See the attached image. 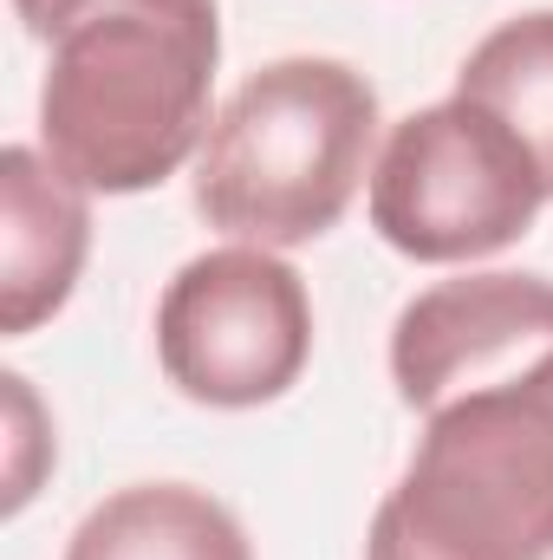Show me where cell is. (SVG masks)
<instances>
[{"label":"cell","mask_w":553,"mask_h":560,"mask_svg":"<svg viewBox=\"0 0 553 560\" xmlns=\"http://www.w3.org/2000/svg\"><path fill=\"white\" fill-rule=\"evenodd\" d=\"M46 46L39 143L92 196H143L209 143L215 0H13Z\"/></svg>","instance_id":"obj_1"},{"label":"cell","mask_w":553,"mask_h":560,"mask_svg":"<svg viewBox=\"0 0 553 560\" xmlns=\"http://www.w3.org/2000/svg\"><path fill=\"white\" fill-rule=\"evenodd\" d=\"M365 560H553V352L423 411Z\"/></svg>","instance_id":"obj_2"},{"label":"cell","mask_w":553,"mask_h":560,"mask_svg":"<svg viewBox=\"0 0 553 560\" xmlns=\"http://www.w3.org/2000/svg\"><path fill=\"white\" fill-rule=\"evenodd\" d=\"M378 150V92L345 59H274L209 125L196 209L248 248H299L339 229Z\"/></svg>","instance_id":"obj_3"},{"label":"cell","mask_w":553,"mask_h":560,"mask_svg":"<svg viewBox=\"0 0 553 560\" xmlns=\"http://www.w3.org/2000/svg\"><path fill=\"white\" fill-rule=\"evenodd\" d=\"M541 202L553 196L528 143L469 98L411 112L372 163V229L430 268L515 248Z\"/></svg>","instance_id":"obj_4"},{"label":"cell","mask_w":553,"mask_h":560,"mask_svg":"<svg viewBox=\"0 0 553 560\" xmlns=\"http://www.w3.org/2000/svg\"><path fill=\"white\" fill-rule=\"evenodd\" d=\"M163 378L209 411H255L299 385L313 359L306 280L274 248H209L156 300Z\"/></svg>","instance_id":"obj_5"},{"label":"cell","mask_w":553,"mask_h":560,"mask_svg":"<svg viewBox=\"0 0 553 560\" xmlns=\"http://www.w3.org/2000/svg\"><path fill=\"white\" fill-rule=\"evenodd\" d=\"M553 352L548 275H462L416 293L391 326V378L411 411H436L456 392L495 385Z\"/></svg>","instance_id":"obj_6"},{"label":"cell","mask_w":553,"mask_h":560,"mask_svg":"<svg viewBox=\"0 0 553 560\" xmlns=\"http://www.w3.org/2000/svg\"><path fill=\"white\" fill-rule=\"evenodd\" d=\"M92 189H79L46 150H0V332L46 326L85 275Z\"/></svg>","instance_id":"obj_7"},{"label":"cell","mask_w":553,"mask_h":560,"mask_svg":"<svg viewBox=\"0 0 553 560\" xmlns=\"http://www.w3.org/2000/svg\"><path fill=\"white\" fill-rule=\"evenodd\" d=\"M66 560H255L242 522L189 482H138L105 495L66 541Z\"/></svg>","instance_id":"obj_8"},{"label":"cell","mask_w":553,"mask_h":560,"mask_svg":"<svg viewBox=\"0 0 553 560\" xmlns=\"http://www.w3.org/2000/svg\"><path fill=\"white\" fill-rule=\"evenodd\" d=\"M456 98L495 112L528 156L541 163V183L553 196V7L502 20L456 72Z\"/></svg>","instance_id":"obj_9"}]
</instances>
